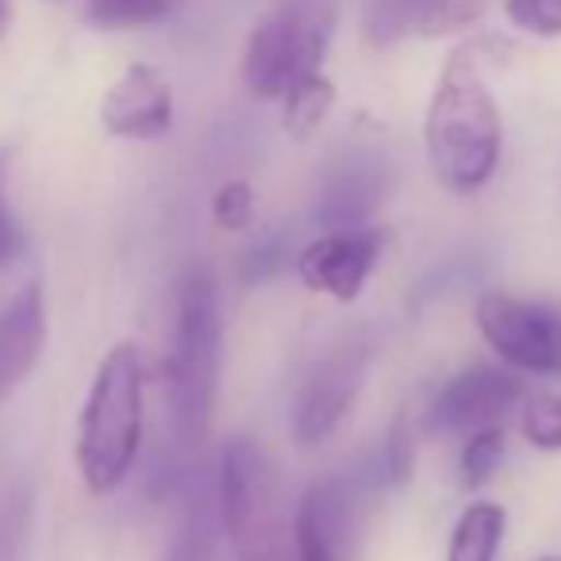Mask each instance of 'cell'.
Instances as JSON below:
<instances>
[{
    "mask_svg": "<svg viewBox=\"0 0 561 561\" xmlns=\"http://www.w3.org/2000/svg\"><path fill=\"white\" fill-rule=\"evenodd\" d=\"M362 530L358 489L346 477L312 481L293 504V558L354 561Z\"/></svg>",
    "mask_w": 561,
    "mask_h": 561,
    "instance_id": "obj_8",
    "label": "cell"
},
{
    "mask_svg": "<svg viewBox=\"0 0 561 561\" xmlns=\"http://www.w3.org/2000/svg\"><path fill=\"white\" fill-rule=\"evenodd\" d=\"M254 211H257V201H254V185L247 178H231L211 193V224L219 231H247L254 227Z\"/></svg>",
    "mask_w": 561,
    "mask_h": 561,
    "instance_id": "obj_21",
    "label": "cell"
},
{
    "mask_svg": "<svg viewBox=\"0 0 561 561\" xmlns=\"http://www.w3.org/2000/svg\"><path fill=\"white\" fill-rule=\"evenodd\" d=\"M381 196V185H377V173L366 170V165H351L346 173L331 178V185L323 188L320 204H316V216L328 227H354L366 224L369 208Z\"/></svg>",
    "mask_w": 561,
    "mask_h": 561,
    "instance_id": "obj_15",
    "label": "cell"
},
{
    "mask_svg": "<svg viewBox=\"0 0 561 561\" xmlns=\"http://www.w3.org/2000/svg\"><path fill=\"white\" fill-rule=\"evenodd\" d=\"M339 27V0H280L254 24L242 50V85L257 101H280L285 89L323 70Z\"/></svg>",
    "mask_w": 561,
    "mask_h": 561,
    "instance_id": "obj_5",
    "label": "cell"
},
{
    "mask_svg": "<svg viewBox=\"0 0 561 561\" xmlns=\"http://www.w3.org/2000/svg\"><path fill=\"white\" fill-rule=\"evenodd\" d=\"M530 561H561V553H538V558H530Z\"/></svg>",
    "mask_w": 561,
    "mask_h": 561,
    "instance_id": "obj_27",
    "label": "cell"
},
{
    "mask_svg": "<svg viewBox=\"0 0 561 561\" xmlns=\"http://www.w3.org/2000/svg\"><path fill=\"white\" fill-rule=\"evenodd\" d=\"M101 127L112 139L154 142L173 127V89L150 62H131L101 96Z\"/></svg>",
    "mask_w": 561,
    "mask_h": 561,
    "instance_id": "obj_11",
    "label": "cell"
},
{
    "mask_svg": "<svg viewBox=\"0 0 561 561\" xmlns=\"http://www.w3.org/2000/svg\"><path fill=\"white\" fill-rule=\"evenodd\" d=\"M461 454H458V473L466 489H481L496 477V469L507 458V431L504 423H492V427H477L469 435H461Z\"/></svg>",
    "mask_w": 561,
    "mask_h": 561,
    "instance_id": "obj_16",
    "label": "cell"
},
{
    "mask_svg": "<svg viewBox=\"0 0 561 561\" xmlns=\"http://www.w3.org/2000/svg\"><path fill=\"white\" fill-rule=\"evenodd\" d=\"M381 469H385V481L389 484H408L415 473V438H412V427H408V420H397L389 427V435H385L381 443Z\"/></svg>",
    "mask_w": 561,
    "mask_h": 561,
    "instance_id": "obj_25",
    "label": "cell"
},
{
    "mask_svg": "<svg viewBox=\"0 0 561 561\" xmlns=\"http://www.w3.org/2000/svg\"><path fill=\"white\" fill-rule=\"evenodd\" d=\"M512 27L535 39H561V0H504Z\"/></svg>",
    "mask_w": 561,
    "mask_h": 561,
    "instance_id": "obj_23",
    "label": "cell"
},
{
    "mask_svg": "<svg viewBox=\"0 0 561 561\" xmlns=\"http://www.w3.org/2000/svg\"><path fill=\"white\" fill-rule=\"evenodd\" d=\"M147 431V362L139 343H116L89 381L78 412L73 461L89 496L124 489L142 450Z\"/></svg>",
    "mask_w": 561,
    "mask_h": 561,
    "instance_id": "obj_3",
    "label": "cell"
},
{
    "mask_svg": "<svg viewBox=\"0 0 561 561\" xmlns=\"http://www.w3.org/2000/svg\"><path fill=\"white\" fill-rule=\"evenodd\" d=\"M484 12H489V0H427L412 35H420V39H450V35H461L473 24H481Z\"/></svg>",
    "mask_w": 561,
    "mask_h": 561,
    "instance_id": "obj_19",
    "label": "cell"
},
{
    "mask_svg": "<svg viewBox=\"0 0 561 561\" xmlns=\"http://www.w3.org/2000/svg\"><path fill=\"white\" fill-rule=\"evenodd\" d=\"M519 431L535 450L561 454V392H527L519 404Z\"/></svg>",
    "mask_w": 561,
    "mask_h": 561,
    "instance_id": "obj_20",
    "label": "cell"
},
{
    "mask_svg": "<svg viewBox=\"0 0 561 561\" xmlns=\"http://www.w3.org/2000/svg\"><path fill=\"white\" fill-rule=\"evenodd\" d=\"M423 4L427 0H366V12H362V35L374 50L397 47L400 39H408L420 20Z\"/></svg>",
    "mask_w": 561,
    "mask_h": 561,
    "instance_id": "obj_17",
    "label": "cell"
},
{
    "mask_svg": "<svg viewBox=\"0 0 561 561\" xmlns=\"http://www.w3.org/2000/svg\"><path fill=\"white\" fill-rule=\"evenodd\" d=\"M369 369L366 343H343L331 354H323L320 366L305 377L293 404V438L300 446H320L339 431L346 412L354 408Z\"/></svg>",
    "mask_w": 561,
    "mask_h": 561,
    "instance_id": "obj_9",
    "label": "cell"
},
{
    "mask_svg": "<svg viewBox=\"0 0 561 561\" xmlns=\"http://www.w3.org/2000/svg\"><path fill=\"white\" fill-rule=\"evenodd\" d=\"M224 374V293L208 262L181 270L173 289V335L165 358V400L185 450H201L216 427Z\"/></svg>",
    "mask_w": 561,
    "mask_h": 561,
    "instance_id": "obj_2",
    "label": "cell"
},
{
    "mask_svg": "<svg viewBox=\"0 0 561 561\" xmlns=\"http://www.w3.org/2000/svg\"><path fill=\"white\" fill-rule=\"evenodd\" d=\"M335 101H339V89L328 78V70L305 73V78L293 81L285 89V96H280V127L293 139H308V135H316L328 124V116L335 112Z\"/></svg>",
    "mask_w": 561,
    "mask_h": 561,
    "instance_id": "obj_14",
    "label": "cell"
},
{
    "mask_svg": "<svg viewBox=\"0 0 561 561\" xmlns=\"http://www.w3.org/2000/svg\"><path fill=\"white\" fill-rule=\"evenodd\" d=\"M385 254V234L374 224L331 227L316 234L312 242L297 250L293 270L297 280L316 297H328L335 305H354L366 293L377 262Z\"/></svg>",
    "mask_w": 561,
    "mask_h": 561,
    "instance_id": "obj_7",
    "label": "cell"
},
{
    "mask_svg": "<svg viewBox=\"0 0 561 561\" xmlns=\"http://www.w3.org/2000/svg\"><path fill=\"white\" fill-rule=\"evenodd\" d=\"M216 515L239 561H297L277 461L257 438L234 435L219 450Z\"/></svg>",
    "mask_w": 561,
    "mask_h": 561,
    "instance_id": "obj_4",
    "label": "cell"
},
{
    "mask_svg": "<svg viewBox=\"0 0 561 561\" xmlns=\"http://www.w3.org/2000/svg\"><path fill=\"white\" fill-rule=\"evenodd\" d=\"M431 178L454 196H473L496 178L504 154V119L484 81L477 43L446 55L423 116Z\"/></svg>",
    "mask_w": 561,
    "mask_h": 561,
    "instance_id": "obj_1",
    "label": "cell"
},
{
    "mask_svg": "<svg viewBox=\"0 0 561 561\" xmlns=\"http://www.w3.org/2000/svg\"><path fill=\"white\" fill-rule=\"evenodd\" d=\"M219 523V515H216ZM216 523L204 504H193L185 515V523L178 527V538L170 546L165 561H211V538H216Z\"/></svg>",
    "mask_w": 561,
    "mask_h": 561,
    "instance_id": "obj_22",
    "label": "cell"
},
{
    "mask_svg": "<svg viewBox=\"0 0 561 561\" xmlns=\"http://www.w3.org/2000/svg\"><path fill=\"white\" fill-rule=\"evenodd\" d=\"M24 250H27V234L9 201V154L0 150V273H9L24 257Z\"/></svg>",
    "mask_w": 561,
    "mask_h": 561,
    "instance_id": "obj_24",
    "label": "cell"
},
{
    "mask_svg": "<svg viewBox=\"0 0 561 561\" xmlns=\"http://www.w3.org/2000/svg\"><path fill=\"white\" fill-rule=\"evenodd\" d=\"M178 4L181 0H89L85 20L101 32H131L162 24Z\"/></svg>",
    "mask_w": 561,
    "mask_h": 561,
    "instance_id": "obj_18",
    "label": "cell"
},
{
    "mask_svg": "<svg viewBox=\"0 0 561 561\" xmlns=\"http://www.w3.org/2000/svg\"><path fill=\"white\" fill-rule=\"evenodd\" d=\"M12 24V0H0V35L9 32Z\"/></svg>",
    "mask_w": 561,
    "mask_h": 561,
    "instance_id": "obj_26",
    "label": "cell"
},
{
    "mask_svg": "<svg viewBox=\"0 0 561 561\" xmlns=\"http://www.w3.org/2000/svg\"><path fill=\"white\" fill-rule=\"evenodd\" d=\"M47 297L32 280L0 305V404L35 374L47 351Z\"/></svg>",
    "mask_w": 561,
    "mask_h": 561,
    "instance_id": "obj_12",
    "label": "cell"
},
{
    "mask_svg": "<svg viewBox=\"0 0 561 561\" xmlns=\"http://www.w3.org/2000/svg\"><path fill=\"white\" fill-rule=\"evenodd\" d=\"M527 385L507 366H469L454 374L431 400V431L443 435H469L477 427L504 423L519 412Z\"/></svg>",
    "mask_w": 561,
    "mask_h": 561,
    "instance_id": "obj_10",
    "label": "cell"
},
{
    "mask_svg": "<svg viewBox=\"0 0 561 561\" xmlns=\"http://www.w3.org/2000/svg\"><path fill=\"white\" fill-rule=\"evenodd\" d=\"M507 535V507L496 500H473L461 507L446 538V561H496Z\"/></svg>",
    "mask_w": 561,
    "mask_h": 561,
    "instance_id": "obj_13",
    "label": "cell"
},
{
    "mask_svg": "<svg viewBox=\"0 0 561 561\" xmlns=\"http://www.w3.org/2000/svg\"><path fill=\"white\" fill-rule=\"evenodd\" d=\"M477 335L507 369L527 377H561V305L512 293H481L473 305Z\"/></svg>",
    "mask_w": 561,
    "mask_h": 561,
    "instance_id": "obj_6",
    "label": "cell"
}]
</instances>
